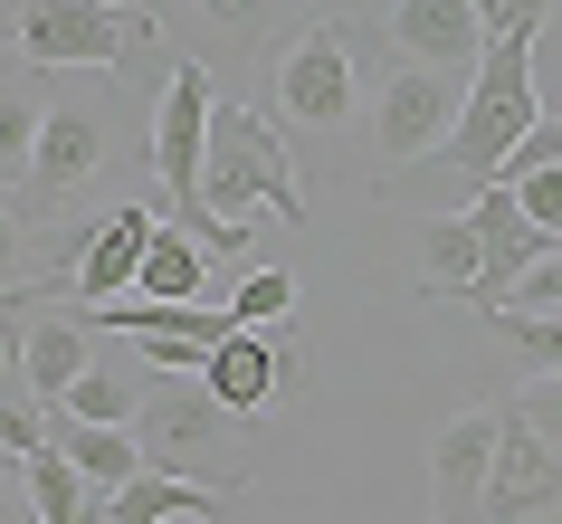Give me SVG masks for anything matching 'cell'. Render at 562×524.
Here are the masks:
<instances>
[{
    "mask_svg": "<svg viewBox=\"0 0 562 524\" xmlns=\"http://www.w3.org/2000/svg\"><path fill=\"white\" fill-rule=\"evenodd\" d=\"M258 210L305 220V181H296V163H286V144H277V124H267V115H248V105H210L201 220H191V238L229 258L238 238H248V220H258Z\"/></svg>",
    "mask_w": 562,
    "mask_h": 524,
    "instance_id": "cell-1",
    "label": "cell"
},
{
    "mask_svg": "<svg viewBox=\"0 0 562 524\" xmlns=\"http://www.w3.org/2000/svg\"><path fill=\"white\" fill-rule=\"evenodd\" d=\"M533 124H543V105H533V38H496V48L476 58V77H468V115H458V134L439 144V163L486 191V181L505 172V153L525 144Z\"/></svg>",
    "mask_w": 562,
    "mask_h": 524,
    "instance_id": "cell-2",
    "label": "cell"
},
{
    "mask_svg": "<svg viewBox=\"0 0 562 524\" xmlns=\"http://www.w3.org/2000/svg\"><path fill=\"white\" fill-rule=\"evenodd\" d=\"M153 38H162V20L144 0H20V58L30 67H124Z\"/></svg>",
    "mask_w": 562,
    "mask_h": 524,
    "instance_id": "cell-3",
    "label": "cell"
},
{
    "mask_svg": "<svg viewBox=\"0 0 562 524\" xmlns=\"http://www.w3.org/2000/svg\"><path fill=\"white\" fill-rule=\"evenodd\" d=\"M134 448L153 477H191V487H238L229 467H210V448H229V410L210 401V381H162L134 410Z\"/></svg>",
    "mask_w": 562,
    "mask_h": 524,
    "instance_id": "cell-4",
    "label": "cell"
},
{
    "mask_svg": "<svg viewBox=\"0 0 562 524\" xmlns=\"http://www.w3.org/2000/svg\"><path fill=\"white\" fill-rule=\"evenodd\" d=\"M210 67L201 58H172V77H162V105H153V172H162V191H172V220L191 230L201 220V153H210Z\"/></svg>",
    "mask_w": 562,
    "mask_h": 524,
    "instance_id": "cell-5",
    "label": "cell"
},
{
    "mask_svg": "<svg viewBox=\"0 0 562 524\" xmlns=\"http://www.w3.org/2000/svg\"><path fill=\"white\" fill-rule=\"evenodd\" d=\"M458 115H468V77H448V67H401L382 87V105H372V144H382V163L401 172V163H429V153L458 134Z\"/></svg>",
    "mask_w": 562,
    "mask_h": 524,
    "instance_id": "cell-6",
    "label": "cell"
},
{
    "mask_svg": "<svg viewBox=\"0 0 562 524\" xmlns=\"http://www.w3.org/2000/svg\"><path fill=\"white\" fill-rule=\"evenodd\" d=\"M277 115L305 124V134H334V124L353 115V38H344V20H315L277 58Z\"/></svg>",
    "mask_w": 562,
    "mask_h": 524,
    "instance_id": "cell-7",
    "label": "cell"
},
{
    "mask_svg": "<svg viewBox=\"0 0 562 524\" xmlns=\"http://www.w3.org/2000/svg\"><path fill=\"white\" fill-rule=\"evenodd\" d=\"M533 515H562V448H553V438H533L525 420L505 410V430H496V477H486L476 524H533Z\"/></svg>",
    "mask_w": 562,
    "mask_h": 524,
    "instance_id": "cell-8",
    "label": "cell"
},
{
    "mask_svg": "<svg viewBox=\"0 0 562 524\" xmlns=\"http://www.w3.org/2000/svg\"><path fill=\"white\" fill-rule=\"evenodd\" d=\"M468 230H476V296H468V305H505V287L553 248V238L525 220V201H515L505 181H486V191L468 201Z\"/></svg>",
    "mask_w": 562,
    "mask_h": 524,
    "instance_id": "cell-9",
    "label": "cell"
},
{
    "mask_svg": "<svg viewBox=\"0 0 562 524\" xmlns=\"http://www.w3.org/2000/svg\"><path fill=\"white\" fill-rule=\"evenodd\" d=\"M496 430H505V410H458V420H439V448H429L439 524H476L486 477H496Z\"/></svg>",
    "mask_w": 562,
    "mask_h": 524,
    "instance_id": "cell-10",
    "label": "cell"
},
{
    "mask_svg": "<svg viewBox=\"0 0 562 524\" xmlns=\"http://www.w3.org/2000/svg\"><path fill=\"white\" fill-rule=\"evenodd\" d=\"M296 334H229V344L210 353V401L229 410V420H258L267 401H277V391H296Z\"/></svg>",
    "mask_w": 562,
    "mask_h": 524,
    "instance_id": "cell-11",
    "label": "cell"
},
{
    "mask_svg": "<svg viewBox=\"0 0 562 524\" xmlns=\"http://www.w3.org/2000/svg\"><path fill=\"white\" fill-rule=\"evenodd\" d=\"M153 230H162V210H144V201H124V210H105V220H95L87 258H77V277H67L77 315H95V305L134 296V277H144V248H153Z\"/></svg>",
    "mask_w": 562,
    "mask_h": 524,
    "instance_id": "cell-12",
    "label": "cell"
},
{
    "mask_svg": "<svg viewBox=\"0 0 562 524\" xmlns=\"http://www.w3.org/2000/svg\"><path fill=\"white\" fill-rule=\"evenodd\" d=\"M105 172V115L58 96L48 115H38V153H30V201H67V191H87Z\"/></svg>",
    "mask_w": 562,
    "mask_h": 524,
    "instance_id": "cell-13",
    "label": "cell"
},
{
    "mask_svg": "<svg viewBox=\"0 0 562 524\" xmlns=\"http://www.w3.org/2000/svg\"><path fill=\"white\" fill-rule=\"evenodd\" d=\"M391 38L411 67H448V77H476V58H486L476 0H391Z\"/></svg>",
    "mask_w": 562,
    "mask_h": 524,
    "instance_id": "cell-14",
    "label": "cell"
},
{
    "mask_svg": "<svg viewBox=\"0 0 562 524\" xmlns=\"http://www.w3.org/2000/svg\"><path fill=\"white\" fill-rule=\"evenodd\" d=\"M95 324L77 315V305H58V315H30L20 324V391H30L38 410H58L77 381L95 372V344H87Z\"/></svg>",
    "mask_w": 562,
    "mask_h": 524,
    "instance_id": "cell-15",
    "label": "cell"
},
{
    "mask_svg": "<svg viewBox=\"0 0 562 524\" xmlns=\"http://www.w3.org/2000/svg\"><path fill=\"white\" fill-rule=\"evenodd\" d=\"M48 448H58L77 477H87L95 495H115L144 477V448H134V430H95V420H67V410H48Z\"/></svg>",
    "mask_w": 562,
    "mask_h": 524,
    "instance_id": "cell-16",
    "label": "cell"
},
{
    "mask_svg": "<svg viewBox=\"0 0 562 524\" xmlns=\"http://www.w3.org/2000/svg\"><path fill=\"white\" fill-rule=\"evenodd\" d=\"M238 487H191V477H134V487L105 495V524H181V515H220Z\"/></svg>",
    "mask_w": 562,
    "mask_h": 524,
    "instance_id": "cell-17",
    "label": "cell"
},
{
    "mask_svg": "<svg viewBox=\"0 0 562 524\" xmlns=\"http://www.w3.org/2000/svg\"><path fill=\"white\" fill-rule=\"evenodd\" d=\"M201 277H210V248L181 230V220H162V230H153V248H144L134 296H153V305H191V296H201Z\"/></svg>",
    "mask_w": 562,
    "mask_h": 524,
    "instance_id": "cell-18",
    "label": "cell"
},
{
    "mask_svg": "<svg viewBox=\"0 0 562 524\" xmlns=\"http://www.w3.org/2000/svg\"><path fill=\"white\" fill-rule=\"evenodd\" d=\"M20 487H30L38 524H105V495L77 477V467L58 458V448H38V458H20Z\"/></svg>",
    "mask_w": 562,
    "mask_h": 524,
    "instance_id": "cell-19",
    "label": "cell"
},
{
    "mask_svg": "<svg viewBox=\"0 0 562 524\" xmlns=\"http://www.w3.org/2000/svg\"><path fill=\"white\" fill-rule=\"evenodd\" d=\"M419 267H429V296H476V230H468V210H429V220H419Z\"/></svg>",
    "mask_w": 562,
    "mask_h": 524,
    "instance_id": "cell-20",
    "label": "cell"
},
{
    "mask_svg": "<svg viewBox=\"0 0 562 524\" xmlns=\"http://www.w3.org/2000/svg\"><path fill=\"white\" fill-rule=\"evenodd\" d=\"M38 96H20V87H0V181H30V153H38Z\"/></svg>",
    "mask_w": 562,
    "mask_h": 524,
    "instance_id": "cell-21",
    "label": "cell"
},
{
    "mask_svg": "<svg viewBox=\"0 0 562 524\" xmlns=\"http://www.w3.org/2000/svg\"><path fill=\"white\" fill-rule=\"evenodd\" d=\"M277 315H296V277H286V267H258V277L229 296V324L238 334H267Z\"/></svg>",
    "mask_w": 562,
    "mask_h": 524,
    "instance_id": "cell-22",
    "label": "cell"
},
{
    "mask_svg": "<svg viewBox=\"0 0 562 524\" xmlns=\"http://www.w3.org/2000/svg\"><path fill=\"white\" fill-rule=\"evenodd\" d=\"M58 410H67V420H95V430H134V381H124V372H87Z\"/></svg>",
    "mask_w": 562,
    "mask_h": 524,
    "instance_id": "cell-23",
    "label": "cell"
},
{
    "mask_svg": "<svg viewBox=\"0 0 562 524\" xmlns=\"http://www.w3.org/2000/svg\"><path fill=\"white\" fill-rule=\"evenodd\" d=\"M505 334V344L525 353V363H543V372H562V305L553 315H515V305H496V315H486Z\"/></svg>",
    "mask_w": 562,
    "mask_h": 524,
    "instance_id": "cell-24",
    "label": "cell"
},
{
    "mask_svg": "<svg viewBox=\"0 0 562 524\" xmlns=\"http://www.w3.org/2000/svg\"><path fill=\"white\" fill-rule=\"evenodd\" d=\"M505 305H515V315H553V305H562V238L515 277V287H505ZM486 315H496V305H486Z\"/></svg>",
    "mask_w": 562,
    "mask_h": 524,
    "instance_id": "cell-25",
    "label": "cell"
},
{
    "mask_svg": "<svg viewBox=\"0 0 562 524\" xmlns=\"http://www.w3.org/2000/svg\"><path fill=\"white\" fill-rule=\"evenodd\" d=\"M0 448H10V458H38V448H48V410H38L30 391H10V381H0Z\"/></svg>",
    "mask_w": 562,
    "mask_h": 524,
    "instance_id": "cell-26",
    "label": "cell"
},
{
    "mask_svg": "<svg viewBox=\"0 0 562 524\" xmlns=\"http://www.w3.org/2000/svg\"><path fill=\"white\" fill-rule=\"evenodd\" d=\"M505 410H515V420H525L533 438H553V448H562V372L525 381V391H515V401H505Z\"/></svg>",
    "mask_w": 562,
    "mask_h": 524,
    "instance_id": "cell-27",
    "label": "cell"
},
{
    "mask_svg": "<svg viewBox=\"0 0 562 524\" xmlns=\"http://www.w3.org/2000/svg\"><path fill=\"white\" fill-rule=\"evenodd\" d=\"M476 20H486V48H496V38H533L553 20V0H476Z\"/></svg>",
    "mask_w": 562,
    "mask_h": 524,
    "instance_id": "cell-28",
    "label": "cell"
},
{
    "mask_svg": "<svg viewBox=\"0 0 562 524\" xmlns=\"http://www.w3.org/2000/svg\"><path fill=\"white\" fill-rule=\"evenodd\" d=\"M505 191L525 201V220H533L543 238H562V163H553V172H525V181H505Z\"/></svg>",
    "mask_w": 562,
    "mask_h": 524,
    "instance_id": "cell-29",
    "label": "cell"
},
{
    "mask_svg": "<svg viewBox=\"0 0 562 524\" xmlns=\"http://www.w3.org/2000/svg\"><path fill=\"white\" fill-rule=\"evenodd\" d=\"M553 163H562V115H543V124H533V134H525V144L505 153V172H496V181H525V172H553Z\"/></svg>",
    "mask_w": 562,
    "mask_h": 524,
    "instance_id": "cell-30",
    "label": "cell"
},
{
    "mask_svg": "<svg viewBox=\"0 0 562 524\" xmlns=\"http://www.w3.org/2000/svg\"><path fill=\"white\" fill-rule=\"evenodd\" d=\"M201 10L220 20V30H258V20H267V0H201Z\"/></svg>",
    "mask_w": 562,
    "mask_h": 524,
    "instance_id": "cell-31",
    "label": "cell"
},
{
    "mask_svg": "<svg viewBox=\"0 0 562 524\" xmlns=\"http://www.w3.org/2000/svg\"><path fill=\"white\" fill-rule=\"evenodd\" d=\"M20 230H30V220H20V210L0 201V277H10V267H20Z\"/></svg>",
    "mask_w": 562,
    "mask_h": 524,
    "instance_id": "cell-32",
    "label": "cell"
},
{
    "mask_svg": "<svg viewBox=\"0 0 562 524\" xmlns=\"http://www.w3.org/2000/svg\"><path fill=\"white\" fill-rule=\"evenodd\" d=\"M0 381H20V334H0Z\"/></svg>",
    "mask_w": 562,
    "mask_h": 524,
    "instance_id": "cell-33",
    "label": "cell"
}]
</instances>
